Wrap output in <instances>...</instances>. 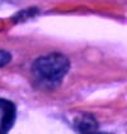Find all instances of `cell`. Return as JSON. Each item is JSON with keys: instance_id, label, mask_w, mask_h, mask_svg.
I'll return each instance as SVG.
<instances>
[{"instance_id": "6da1fadb", "label": "cell", "mask_w": 127, "mask_h": 134, "mask_svg": "<svg viewBox=\"0 0 127 134\" xmlns=\"http://www.w3.org/2000/svg\"><path fill=\"white\" fill-rule=\"evenodd\" d=\"M70 62L66 56L53 52L38 58L32 65V74L34 81L43 88H53L62 82L67 74Z\"/></svg>"}, {"instance_id": "7a4b0ae2", "label": "cell", "mask_w": 127, "mask_h": 134, "mask_svg": "<svg viewBox=\"0 0 127 134\" xmlns=\"http://www.w3.org/2000/svg\"><path fill=\"white\" fill-rule=\"evenodd\" d=\"M17 110L14 103L0 98V133L9 132L15 121Z\"/></svg>"}, {"instance_id": "3957f363", "label": "cell", "mask_w": 127, "mask_h": 134, "mask_svg": "<svg viewBox=\"0 0 127 134\" xmlns=\"http://www.w3.org/2000/svg\"><path fill=\"white\" fill-rule=\"evenodd\" d=\"M75 126H76V130L79 132H83V133H93L98 129V124L94 120L93 116L90 115H83L80 116L76 121H75Z\"/></svg>"}, {"instance_id": "277c9868", "label": "cell", "mask_w": 127, "mask_h": 134, "mask_svg": "<svg viewBox=\"0 0 127 134\" xmlns=\"http://www.w3.org/2000/svg\"><path fill=\"white\" fill-rule=\"evenodd\" d=\"M10 60H11V55L9 52L4 51V50H0V68L4 66V65H7V64H9Z\"/></svg>"}]
</instances>
